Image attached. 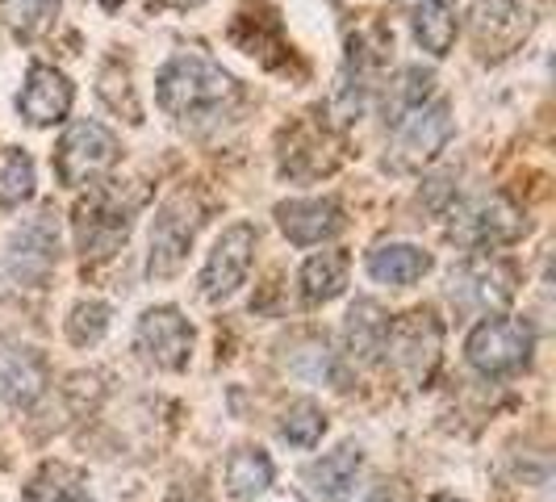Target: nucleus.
I'll return each instance as SVG.
<instances>
[{"label":"nucleus","instance_id":"412c9836","mask_svg":"<svg viewBox=\"0 0 556 502\" xmlns=\"http://www.w3.org/2000/svg\"><path fill=\"white\" fill-rule=\"evenodd\" d=\"M26 502H92V494H88V481H84L80 469L47 461L38 474L29 477Z\"/></svg>","mask_w":556,"mask_h":502},{"label":"nucleus","instance_id":"5701e85b","mask_svg":"<svg viewBox=\"0 0 556 502\" xmlns=\"http://www.w3.org/2000/svg\"><path fill=\"white\" fill-rule=\"evenodd\" d=\"M273 486V461L264 448H239L226 461V490L230 499H255Z\"/></svg>","mask_w":556,"mask_h":502},{"label":"nucleus","instance_id":"4be33fe9","mask_svg":"<svg viewBox=\"0 0 556 502\" xmlns=\"http://www.w3.org/2000/svg\"><path fill=\"white\" fill-rule=\"evenodd\" d=\"M348 268H352V260L343 251L309 255L306 264H302V293H306V302H331V298H339L343 285H348Z\"/></svg>","mask_w":556,"mask_h":502},{"label":"nucleus","instance_id":"ddd939ff","mask_svg":"<svg viewBox=\"0 0 556 502\" xmlns=\"http://www.w3.org/2000/svg\"><path fill=\"white\" fill-rule=\"evenodd\" d=\"M72 97L76 92H72V80L63 72L47 67V63H34L26 72L22 92H17V113L29 126H55L72 110Z\"/></svg>","mask_w":556,"mask_h":502},{"label":"nucleus","instance_id":"f3484780","mask_svg":"<svg viewBox=\"0 0 556 502\" xmlns=\"http://www.w3.org/2000/svg\"><path fill=\"white\" fill-rule=\"evenodd\" d=\"M361 465H364L361 448H352V444L334 448V452H327L323 461H314V465L306 469L309 490H314L323 502H343L348 494H352V486H356Z\"/></svg>","mask_w":556,"mask_h":502},{"label":"nucleus","instance_id":"7ed1b4c3","mask_svg":"<svg viewBox=\"0 0 556 502\" xmlns=\"http://www.w3.org/2000/svg\"><path fill=\"white\" fill-rule=\"evenodd\" d=\"M531 348H535V335L523 318H481L465 339V356L485 377L523 368L531 361Z\"/></svg>","mask_w":556,"mask_h":502},{"label":"nucleus","instance_id":"423d86ee","mask_svg":"<svg viewBox=\"0 0 556 502\" xmlns=\"http://www.w3.org/2000/svg\"><path fill=\"white\" fill-rule=\"evenodd\" d=\"M59 260V214L47 205L38 210L34 218L17 226L9 235V248H4V268L13 280H26V285H38L55 268Z\"/></svg>","mask_w":556,"mask_h":502},{"label":"nucleus","instance_id":"f8f14e48","mask_svg":"<svg viewBox=\"0 0 556 502\" xmlns=\"http://www.w3.org/2000/svg\"><path fill=\"white\" fill-rule=\"evenodd\" d=\"M452 235L469 248H502L523 235V218L506 197H481L452 223Z\"/></svg>","mask_w":556,"mask_h":502},{"label":"nucleus","instance_id":"20e7f679","mask_svg":"<svg viewBox=\"0 0 556 502\" xmlns=\"http://www.w3.org/2000/svg\"><path fill=\"white\" fill-rule=\"evenodd\" d=\"M197 230H201V205L193 193L167 197L151 223V255H147V273L151 277H172L185 255L193 248Z\"/></svg>","mask_w":556,"mask_h":502},{"label":"nucleus","instance_id":"39448f33","mask_svg":"<svg viewBox=\"0 0 556 502\" xmlns=\"http://www.w3.org/2000/svg\"><path fill=\"white\" fill-rule=\"evenodd\" d=\"M130 214L135 205L122 201L113 189H97L76 205V243H80L84 260H105L126 243L130 235Z\"/></svg>","mask_w":556,"mask_h":502},{"label":"nucleus","instance_id":"bb28decb","mask_svg":"<svg viewBox=\"0 0 556 502\" xmlns=\"http://www.w3.org/2000/svg\"><path fill=\"white\" fill-rule=\"evenodd\" d=\"M34 197V160L22 147H9L4 167H0V201L4 205H22Z\"/></svg>","mask_w":556,"mask_h":502},{"label":"nucleus","instance_id":"2eb2a0df","mask_svg":"<svg viewBox=\"0 0 556 502\" xmlns=\"http://www.w3.org/2000/svg\"><path fill=\"white\" fill-rule=\"evenodd\" d=\"M528 4H519V0H477V47H481V55H485V47H494V51L515 47L528 34Z\"/></svg>","mask_w":556,"mask_h":502},{"label":"nucleus","instance_id":"f257e3e1","mask_svg":"<svg viewBox=\"0 0 556 502\" xmlns=\"http://www.w3.org/2000/svg\"><path fill=\"white\" fill-rule=\"evenodd\" d=\"M230 97H235L230 72H223V63H214L201 51H185V55L167 59L160 76H155V101L176 122L210 117V113L223 110Z\"/></svg>","mask_w":556,"mask_h":502},{"label":"nucleus","instance_id":"a878e982","mask_svg":"<svg viewBox=\"0 0 556 502\" xmlns=\"http://www.w3.org/2000/svg\"><path fill=\"white\" fill-rule=\"evenodd\" d=\"M431 72H422V67H406L397 80L390 84V97H386V113H390V122H397L402 113H410L415 105L422 101H431Z\"/></svg>","mask_w":556,"mask_h":502},{"label":"nucleus","instance_id":"f03ea898","mask_svg":"<svg viewBox=\"0 0 556 502\" xmlns=\"http://www.w3.org/2000/svg\"><path fill=\"white\" fill-rule=\"evenodd\" d=\"M440 348H444V327H440L435 310H410L397 323H390L386 352H390L393 368L410 386H427L431 381V373L440 364Z\"/></svg>","mask_w":556,"mask_h":502},{"label":"nucleus","instance_id":"6ab92c4d","mask_svg":"<svg viewBox=\"0 0 556 502\" xmlns=\"http://www.w3.org/2000/svg\"><path fill=\"white\" fill-rule=\"evenodd\" d=\"M410 4V26L422 51L444 59L456 42V0H406Z\"/></svg>","mask_w":556,"mask_h":502},{"label":"nucleus","instance_id":"9b49d317","mask_svg":"<svg viewBox=\"0 0 556 502\" xmlns=\"http://www.w3.org/2000/svg\"><path fill=\"white\" fill-rule=\"evenodd\" d=\"M343 205L334 197H293V201H280L277 205V226L285 230L289 243L309 248V243H323L343 230Z\"/></svg>","mask_w":556,"mask_h":502},{"label":"nucleus","instance_id":"b1692460","mask_svg":"<svg viewBox=\"0 0 556 502\" xmlns=\"http://www.w3.org/2000/svg\"><path fill=\"white\" fill-rule=\"evenodd\" d=\"M59 13V0H0V17L9 22V29L17 38H34L51 26V17Z\"/></svg>","mask_w":556,"mask_h":502},{"label":"nucleus","instance_id":"dca6fc26","mask_svg":"<svg viewBox=\"0 0 556 502\" xmlns=\"http://www.w3.org/2000/svg\"><path fill=\"white\" fill-rule=\"evenodd\" d=\"M47 390V364L29 348H0V398L9 406H29Z\"/></svg>","mask_w":556,"mask_h":502},{"label":"nucleus","instance_id":"4468645a","mask_svg":"<svg viewBox=\"0 0 556 502\" xmlns=\"http://www.w3.org/2000/svg\"><path fill=\"white\" fill-rule=\"evenodd\" d=\"M393 139H397V151H406L410 160H431L452 139V110H447V101H422L410 113H402L393 122Z\"/></svg>","mask_w":556,"mask_h":502},{"label":"nucleus","instance_id":"0eeeda50","mask_svg":"<svg viewBox=\"0 0 556 502\" xmlns=\"http://www.w3.org/2000/svg\"><path fill=\"white\" fill-rule=\"evenodd\" d=\"M113 160H117V139L110 130L101 122H76L55 147V176L67 189H76L84 180L101 176Z\"/></svg>","mask_w":556,"mask_h":502},{"label":"nucleus","instance_id":"393cba45","mask_svg":"<svg viewBox=\"0 0 556 502\" xmlns=\"http://www.w3.org/2000/svg\"><path fill=\"white\" fill-rule=\"evenodd\" d=\"M323 431H327V415H323L314 402H306V398L293 402V406L285 411V418H280V436L298 448H314L323 440Z\"/></svg>","mask_w":556,"mask_h":502},{"label":"nucleus","instance_id":"7c9ffc66","mask_svg":"<svg viewBox=\"0 0 556 502\" xmlns=\"http://www.w3.org/2000/svg\"><path fill=\"white\" fill-rule=\"evenodd\" d=\"M431 502H460V499H452V494H435Z\"/></svg>","mask_w":556,"mask_h":502},{"label":"nucleus","instance_id":"c85d7f7f","mask_svg":"<svg viewBox=\"0 0 556 502\" xmlns=\"http://www.w3.org/2000/svg\"><path fill=\"white\" fill-rule=\"evenodd\" d=\"M364 502H410V490H406L402 481H381V486L368 490V499Z\"/></svg>","mask_w":556,"mask_h":502},{"label":"nucleus","instance_id":"aec40b11","mask_svg":"<svg viewBox=\"0 0 556 502\" xmlns=\"http://www.w3.org/2000/svg\"><path fill=\"white\" fill-rule=\"evenodd\" d=\"M348 348L356 361H377L386 352V335H390V318L377 302H356L348 310Z\"/></svg>","mask_w":556,"mask_h":502},{"label":"nucleus","instance_id":"cd10ccee","mask_svg":"<svg viewBox=\"0 0 556 502\" xmlns=\"http://www.w3.org/2000/svg\"><path fill=\"white\" fill-rule=\"evenodd\" d=\"M105 331H110V306L105 302H80L67 318V339L80 343V348L97 343Z\"/></svg>","mask_w":556,"mask_h":502},{"label":"nucleus","instance_id":"2f4dec72","mask_svg":"<svg viewBox=\"0 0 556 502\" xmlns=\"http://www.w3.org/2000/svg\"><path fill=\"white\" fill-rule=\"evenodd\" d=\"M101 4H122V0H101Z\"/></svg>","mask_w":556,"mask_h":502},{"label":"nucleus","instance_id":"6e6552de","mask_svg":"<svg viewBox=\"0 0 556 502\" xmlns=\"http://www.w3.org/2000/svg\"><path fill=\"white\" fill-rule=\"evenodd\" d=\"M251 260H255V226L235 223L218 235L214 251L205 255V268H201V293L210 302H226L251 273Z\"/></svg>","mask_w":556,"mask_h":502},{"label":"nucleus","instance_id":"1a4fd4ad","mask_svg":"<svg viewBox=\"0 0 556 502\" xmlns=\"http://www.w3.org/2000/svg\"><path fill=\"white\" fill-rule=\"evenodd\" d=\"M135 348H139L155 368L176 373V368L189 364V352H193V327H189V318H185L176 306H155L139 318V327H135Z\"/></svg>","mask_w":556,"mask_h":502},{"label":"nucleus","instance_id":"a211bd4d","mask_svg":"<svg viewBox=\"0 0 556 502\" xmlns=\"http://www.w3.org/2000/svg\"><path fill=\"white\" fill-rule=\"evenodd\" d=\"M431 273V255L415 243H381L368 251V277L381 285H415Z\"/></svg>","mask_w":556,"mask_h":502},{"label":"nucleus","instance_id":"c756f323","mask_svg":"<svg viewBox=\"0 0 556 502\" xmlns=\"http://www.w3.org/2000/svg\"><path fill=\"white\" fill-rule=\"evenodd\" d=\"M155 4H167V9H189V4H201V0H155Z\"/></svg>","mask_w":556,"mask_h":502},{"label":"nucleus","instance_id":"9d476101","mask_svg":"<svg viewBox=\"0 0 556 502\" xmlns=\"http://www.w3.org/2000/svg\"><path fill=\"white\" fill-rule=\"evenodd\" d=\"M515 298V268L498 255H473L452 273V302L460 310H498Z\"/></svg>","mask_w":556,"mask_h":502}]
</instances>
